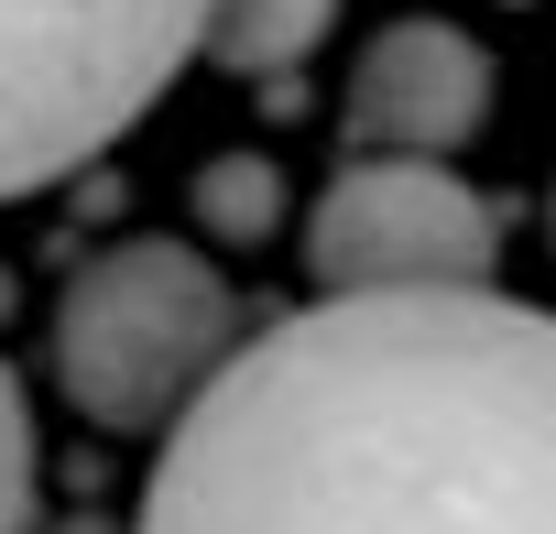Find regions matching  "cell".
<instances>
[{
    "label": "cell",
    "mask_w": 556,
    "mask_h": 534,
    "mask_svg": "<svg viewBox=\"0 0 556 534\" xmlns=\"http://www.w3.org/2000/svg\"><path fill=\"white\" fill-rule=\"evenodd\" d=\"M142 534H556V317L513 295H328L229 349Z\"/></svg>",
    "instance_id": "obj_1"
},
{
    "label": "cell",
    "mask_w": 556,
    "mask_h": 534,
    "mask_svg": "<svg viewBox=\"0 0 556 534\" xmlns=\"http://www.w3.org/2000/svg\"><path fill=\"white\" fill-rule=\"evenodd\" d=\"M207 0H0V196L77 175L186 66Z\"/></svg>",
    "instance_id": "obj_2"
},
{
    "label": "cell",
    "mask_w": 556,
    "mask_h": 534,
    "mask_svg": "<svg viewBox=\"0 0 556 534\" xmlns=\"http://www.w3.org/2000/svg\"><path fill=\"white\" fill-rule=\"evenodd\" d=\"M229 360V284L186 240H121L55 306V382L88 425H175L186 393Z\"/></svg>",
    "instance_id": "obj_3"
},
{
    "label": "cell",
    "mask_w": 556,
    "mask_h": 534,
    "mask_svg": "<svg viewBox=\"0 0 556 534\" xmlns=\"http://www.w3.org/2000/svg\"><path fill=\"white\" fill-rule=\"evenodd\" d=\"M491 207L447 175V164H350L317 218H306V262L328 295H480L491 284Z\"/></svg>",
    "instance_id": "obj_4"
},
{
    "label": "cell",
    "mask_w": 556,
    "mask_h": 534,
    "mask_svg": "<svg viewBox=\"0 0 556 534\" xmlns=\"http://www.w3.org/2000/svg\"><path fill=\"white\" fill-rule=\"evenodd\" d=\"M491 120V55L447 23H393L371 34L361 77H350V131L382 142L393 164H437Z\"/></svg>",
    "instance_id": "obj_5"
},
{
    "label": "cell",
    "mask_w": 556,
    "mask_h": 534,
    "mask_svg": "<svg viewBox=\"0 0 556 534\" xmlns=\"http://www.w3.org/2000/svg\"><path fill=\"white\" fill-rule=\"evenodd\" d=\"M328 23H339V0H207L197 44H207L218 66H240V77H273V66L317 55Z\"/></svg>",
    "instance_id": "obj_6"
},
{
    "label": "cell",
    "mask_w": 556,
    "mask_h": 534,
    "mask_svg": "<svg viewBox=\"0 0 556 534\" xmlns=\"http://www.w3.org/2000/svg\"><path fill=\"white\" fill-rule=\"evenodd\" d=\"M273 218H285V175H273V153H218L197 175V229L207 240H273Z\"/></svg>",
    "instance_id": "obj_7"
},
{
    "label": "cell",
    "mask_w": 556,
    "mask_h": 534,
    "mask_svg": "<svg viewBox=\"0 0 556 534\" xmlns=\"http://www.w3.org/2000/svg\"><path fill=\"white\" fill-rule=\"evenodd\" d=\"M23 523H34V404L0 371V534H23Z\"/></svg>",
    "instance_id": "obj_8"
}]
</instances>
